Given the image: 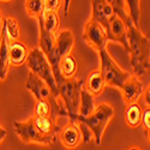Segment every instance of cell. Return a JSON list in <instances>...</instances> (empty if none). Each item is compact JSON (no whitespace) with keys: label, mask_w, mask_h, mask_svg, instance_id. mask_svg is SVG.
<instances>
[{"label":"cell","mask_w":150,"mask_h":150,"mask_svg":"<svg viewBox=\"0 0 150 150\" xmlns=\"http://www.w3.org/2000/svg\"><path fill=\"white\" fill-rule=\"evenodd\" d=\"M8 43L10 40L5 30L0 29V82H4L7 77L10 69V58H8Z\"/></svg>","instance_id":"obj_14"},{"label":"cell","mask_w":150,"mask_h":150,"mask_svg":"<svg viewBox=\"0 0 150 150\" xmlns=\"http://www.w3.org/2000/svg\"><path fill=\"white\" fill-rule=\"evenodd\" d=\"M78 65H77V60L74 59V57L72 55V53L66 54L64 58H61L60 62H59V70H60V74L64 78H72L76 76Z\"/></svg>","instance_id":"obj_18"},{"label":"cell","mask_w":150,"mask_h":150,"mask_svg":"<svg viewBox=\"0 0 150 150\" xmlns=\"http://www.w3.org/2000/svg\"><path fill=\"white\" fill-rule=\"evenodd\" d=\"M142 112H143V107L138 102L127 105L126 109H125V121H126L129 127L137 129L141 126Z\"/></svg>","instance_id":"obj_16"},{"label":"cell","mask_w":150,"mask_h":150,"mask_svg":"<svg viewBox=\"0 0 150 150\" xmlns=\"http://www.w3.org/2000/svg\"><path fill=\"white\" fill-rule=\"evenodd\" d=\"M106 33H107L108 41L121 45L125 49V52L127 53L129 45H127V37H126V24L117 13H114L109 18L108 30Z\"/></svg>","instance_id":"obj_9"},{"label":"cell","mask_w":150,"mask_h":150,"mask_svg":"<svg viewBox=\"0 0 150 150\" xmlns=\"http://www.w3.org/2000/svg\"><path fill=\"white\" fill-rule=\"evenodd\" d=\"M122 100L126 105L138 102L143 94V84L141 79L136 76H130L120 88Z\"/></svg>","instance_id":"obj_11"},{"label":"cell","mask_w":150,"mask_h":150,"mask_svg":"<svg viewBox=\"0 0 150 150\" xmlns=\"http://www.w3.org/2000/svg\"><path fill=\"white\" fill-rule=\"evenodd\" d=\"M59 138L61 144L67 149H74L82 142V134L76 122L70 121L59 131Z\"/></svg>","instance_id":"obj_12"},{"label":"cell","mask_w":150,"mask_h":150,"mask_svg":"<svg viewBox=\"0 0 150 150\" xmlns=\"http://www.w3.org/2000/svg\"><path fill=\"white\" fill-rule=\"evenodd\" d=\"M141 126L143 127L145 137L149 138V133H150V108H149V106H145L143 108L142 119H141Z\"/></svg>","instance_id":"obj_26"},{"label":"cell","mask_w":150,"mask_h":150,"mask_svg":"<svg viewBox=\"0 0 150 150\" xmlns=\"http://www.w3.org/2000/svg\"><path fill=\"white\" fill-rule=\"evenodd\" d=\"M84 88L88 90L93 96H98L101 95L107 86L105 78L102 76V73L100 72V70H95L88 74V78L84 82Z\"/></svg>","instance_id":"obj_15"},{"label":"cell","mask_w":150,"mask_h":150,"mask_svg":"<svg viewBox=\"0 0 150 150\" xmlns=\"http://www.w3.org/2000/svg\"><path fill=\"white\" fill-rule=\"evenodd\" d=\"M79 127V131H81V134H82V141L85 143V144H89L93 139H94V136H93V132L90 131V129L86 126V125L82 124V122H76Z\"/></svg>","instance_id":"obj_27"},{"label":"cell","mask_w":150,"mask_h":150,"mask_svg":"<svg viewBox=\"0 0 150 150\" xmlns=\"http://www.w3.org/2000/svg\"><path fill=\"white\" fill-rule=\"evenodd\" d=\"M42 23H43L45 29L48 33L55 34L59 29V25H60V19L58 16V12L46 10L43 16H42Z\"/></svg>","instance_id":"obj_20"},{"label":"cell","mask_w":150,"mask_h":150,"mask_svg":"<svg viewBox=\"0 0 150 150\" xmlns=\"http://www.w3.org/2000/svg\"><path fill=\"white\" fill-rule=\"evenodd\" d=\"M126 37L130 54V66L136 77H143L149 71V37L144 35L141 28L129 22L126 24Z\"/></svg>","instance_id":"obj_1"},{"label":"cell","mask_w":150,"mask_h":150,"mask_svg":"<svg viewBox=\"0 0 150 150\" xmlns=\"http://www.w3.org/2000/svg\"><path fill=\"white\" fill-rule=\"evenodd\" d=\"M107 1L112 5V7H113L114 12L125 22V24H127L129 22H131V18H130L129 15H127L126 6H125L124 4H121L119 0H107Z\"/></svg>","instance_id":"obj_25"},{"label":"cell","mask_w":150,"mask_h":150,"mask_svg":"<svg viewBox=\"0 0 150 150\" xmlns=\"http://www.w3.org/2000/svg\"><path fill=\"white\" fill-rule=\"evenodd\" d=\"M1 3H8V1H11V0H0Z\"/></svg>","instance_id":"obj_34"},{"label":"cell","mask_w":150,"mask_h":150,"mask_svg":"<svg viewBox=\"0 0 150 150\" xmlns=\"http://www.w3.org/2000/svg\"><path fill=\"white\" fill-rule=\"evenodd\" d=\"M6 136H7V131H6V129L0 127V143H1V141H4V139L6 138Z\"/></svg>","instance_id":"obj_30"},{"label":"cell","mask_w":150,"mask_h":150,"mask_svg":"<svg viewBox=\"0 0 150 150\" xmlns=\"http://www.w3.org/2000/svg\"><path fill=\"white\" fill-rule=\"evenodd\" d=\"M10 41H15L19 39V23L15 17L7 16L3 21V27H1Z\"/></svg>","instance_id":"obj_21"},{"label":"cell","mask_w":150,"mask_h":150,"mask_svg":"<svg viewBox=\"0 0 150 150\" xmlns=\"http://www.w3.org/2000/svg\"><path fill=\"white\" fill-rule=\"evenodd\" d=\"M34 117V124L35 126L39 129V131H41L42 133H53V134H58L60 131V126L57 124V120L53 119L51 115L48 117Z\"/></svg>","instance_id":"obj_17"},{"label":"cell","mask_w":150,"mask_h":150,"mask_svg":"<svg viewBox=\"0 0 150 150\" xmlns=\"http://www.w3.org/2000/svg\"><path fill=\"white\" fill-rule=\"evenodd\" d=\"M70 5H71V0H64V15H65V16L69 15Z\"/></svg>","instance_id":"obj_29"},{"label":"cell","mask_w":150,"mask_h":150,"mask_svg":"<svg viewBox=\"0 0 150 150\" xmlns=\"http://www.w3.org/2000/svg\"><path fill=\"white\" fill-rule=\"evenodd\" d=\"M13 127L19 139L25 144L39 143L43 145H52L55 142L58 136L53 133L47 134L39 131V129L34 124V117H30L25 121H13Z\"/></svg>","instance_id":"obj_7"},{"label":"cell","mask_w":150,"mask_h":150,"mask_svg":"<svg viewBox=\"0 0 150 150\" xmlns=\"http://www.w3.org/2000/svg\"><path fill=\"white\" fill-rule=\"evenodd\" d=\"M113 118H114L113 106L109 103H100L98 106H95L94 112L88 117H81L77 114L73 119V122H82L86 125L93 132L95 144L101 145L105 130Z\"/></svg>","instance_id":"obj_2"},{"label":"cell","mask_w":150,"mask_h":150,"mask_svg":"<svg viewBox=\"0 0 150 150\" xmlns=\"http://www.w3.org/2000/svg\"><path fill=\"white\" fill-rule=\"evenodd\" d=\"M82 37L85 41V43L90 46L93 49H95L96 52H100L101 49L107 48V43L109 42L105 28L101 24H98L97 22L90 18L84 24Z\"/></svg>","instance_id":"obj_8"},{"label":"cell","mask_w":150,"mask_h":150,"mask_svg":"<svg viewBox=\"0 0 150 150\" xmlns=\"http://www.w3.org/2000/svg\"><path fill=\"white\" fill-rule=\"evenodd\" d=\"M95 96H93L85 88L81 90L79 96V109H78V115L81 117H88L90 115L94 109H95Z\"/></svg>","instance_id":"obj_19"},{"label":"cell","mask_w":150,"mask_h":150,"mask_svg":"<svg viewBox=\"0 0 150 150\" xmlns=\"http://www.w3.org/2000/svg\"><path fill=\"white\" fill-rule=\"evenodd\" d=\"M52 113L51 103L46 100H37L35 108H34V115L36 117H48Z\"/></svg>","instance_id":"obj_24"},{"label":"cell","mask_w":150,"mask_h":150,"mask_svg":"<svg viewBox=\"0 0 150 150\" xmlns=\"http://www.w3.org/2000/svg\"><path fill=\"white\" fill-rule=\"evenodd\" d=\"M115 13L112 5L107 0H91V17L90 19L97 22L98 24L108 30V22L109 18Z\"/></svg>","instance_id":"obj_10"},{"label":"cell","mask_w":150,"mask_h":150,"mask_svg":"<svg viewBox=\"0 0 150 150\" xmlns=\"http://www.w3.org/2000/svg\"><path fill=\"white\" fill-rule=\"evenodd\" d=\"M60 0H45L46 10L48 11H57L60 7Z\"/></svg>","instance_id":"obj_28"},{"label":"cell","mask_w":150,"mask_h":150,"mask_svg":"<svg viewBox=\"0 0 150 150\" xmlns=\"http://www.w3.org/2000/svg\"><path fill=\"white\" fill-rule=\"evenodd\" d=\"M97 53L100 58V72L102 73L106 84L109 86H113V88L120 89L121 85L131 74L127 71L122 70L117 64L114 59L112 58V55L109 54V52L107 51V48L101 49Z\"/></svg>","instance_id":"obj_6"},{"label":"cell","mask_w":150,"mask_h":150,"mask_svg":"<svg viewBox=\"0 0 150 150\" xmlns=\"http://www.w3.org/2000/svg\"><path fill=\"white\" fill-rule=\"evenodd\" d=\"M125 6L127 10V15L131 18L132 23L137 28L139 27V21H141V0H124Z\"/></svg>","instance_id":"obj_23"},{"label":"cell","mask_w":150,"mask_h":150,"mask_svg":"<svg viewBox=\"0 0 150 150\" xmlns=\"http://www.w3.org/2000/svg\"><path fill=\"white\" fill-rule=\"evenodd\" d=\"M3 21H4V15H3V11L0 8V27L3 25Z\"/></svg>","instance_id":"obj_32"},{"label":"cell","mask_w":150,"mask_h":150,"mask_svg":"<svg viewBox=\"0 0 150 150\" xmlns=\"http://www.w3.org/2000/svg\"><path fill=\"white\" fill-rule=\"evenodd\" d=\"M84 79L77 78H64L62 82L58 85L59 89V98L64 103L67 117L70 121L73 122V119L78 114L79 109V96L81 90L84 88Z\"/></svg>","instance_id":"obj_4"},{"label":"cell","mask_w":150,"mask_h":150,"mask_svg":"<svg viewBox=\"0 0 150 150\" xmlns=\"http://www.w3.org/2000/svg\"><path fill=\"white\" fill-rule=\"evenodd\" d=\"M129 150H141V149H139V148H137V146H131Z\"/></svg>","instance_id":"obj_33"},{"label":"cell","mask_w":150,"mask_h":150,"mask_svg":"<svg viewBox=\"0 0 150 150\" xmlns=\"http://www.w3.org/2000/svg\"><path fill=\"white\" fill-rule=\"evenodd\" d=\"M25 62L33 73H35L37 77H40L47 83V85L51 88L53 95L55 97H59V89L52 71V66L49 64L48 59L46 58V55L43 54V52L40 49V47L29 49V54Z\"/></svg>","instance_id":"obj_5"},{"label":"cell","mask_w":150,"mask_h":150,"mask_svg":"<svg viewBox=\"0 0 150 150\" xmlns=\"http://www.w3.org/2000/svg\"><path fill=\"white\" fill-rule=\"evenodd\" d=\"M149 95H150V88L148 86V88L145 89V91H144V101H145V106H149Z\"/></svg>","instance_id":"obj_31"},{"label":"cell","mask_w":150,"mask_h":150,"mask_svg":"<svg viewBox=\"0 0 150 150\" xmlns=\"http://www.w3.org/2000/svg\"><path fill=\"white\" fill-rule=\"evenodd\" d=\"M29 54V48L23 41L15 40L8 43V58L10 64L15 66H21L27 61Z\"/></svg>","instance_id":"obj_13"},{"label":"cell","mask_w":150,"mask_h":150,"mask_svg":"<svg viewBox=\"0 0 150 150\" xmlns=\"http://www.w3.org/2000/svg\"><path fill=\"white\" fill-rule=\"evenodd\" d=\"M25 11L30 18H40L46 11L45 0H25Z\"/></svg>","instance_id":"obj_22"},{"label":"cell","mask_w":150,"mask_h":150,"mask_svg":"<svg viewBox=\"0 0 150 150\" xmlns=\"http://www.w3.org/2000/svg\"><path fill=\"white\" fill-rule=\"evenodd\" d=\"M74 47V35L70 29H62L59 31L58 35H55V43L54 47L48 54H46V58L48 59L49 64L52 66V71L54 74V78L57 82V85H59L64 77L60 74L59 70V62L61 58H64L66 54L72 53V49Z\"/></svg>","instance_id":"obj_3"}]
</instances>
